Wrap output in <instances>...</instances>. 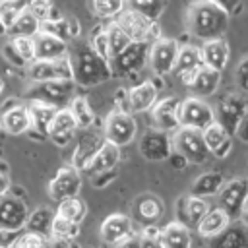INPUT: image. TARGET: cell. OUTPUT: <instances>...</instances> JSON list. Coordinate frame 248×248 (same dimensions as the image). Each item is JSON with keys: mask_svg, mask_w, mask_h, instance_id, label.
Masks as SVG:
<instances>
[{"mask_svg": "<svg viewBox=\"0 0 248 248\" xmlns=\"http://www.w3.org/2000/svg\"><path fill=\"white\" fill-rule=\"evenodd\" d=\"M2 56L16 68H27V64L35 60L33 37H10L8 43L2 46Z\"/></svg>", "mask_w": 248, "mask_h": 248, "instance_id": "obj_22", "label": "cell"}, {"mask_svg": "<svg viewBox=\"0 0 248 248\" xmlns=\"http://www.w3.org/2000/svg\"><path fill=\"white\" fill-rule=\"evenodd\" d=\"M178 122L180 126L194 128V130H203L209 124L215 122V108L203 101V97H188L180 101L178 107Z\"/></svg>", "mask_w": 248, "mask_h": 248, "instance_id": "obj_8", "label": "cell"}, {"mask_svg": "<svg viewBox=\"0 0 248 248\" xmlns=\"http://www.w3.org/2000/svg\"><path fill=\"white\" fill-rule=\"evenodd\" d=\"M79 223H74L66 217L54 215L52 227H50V244H72L79 236Z\"/></svg>", "mask_w": 248, "mask_h": 248, "instance_id": "obj_34", "label": "cell"}, {"mask_svg": "<svg viewBox=\"0 0 248 248\" xmlns=\"http://www.w3.org/2000/svg\"><path fill=\"white\" fill-rule=\"evenodd\" d=\"M225 184V176L219 170H209L200 174L194 182H192V192L196 196L202 198H209V196H217V192L221 190V186Z\"/></svg>", "mask_w": 248, "mask_h": 248, "instance_id": "obj_35", "label": "cell"}, {"mask_svg": "<svg viewBox=\"0 0 248 248\" xmlns=\"http://www.w3.org/2000/svg\"><path fill=\"white\" fill-rule=\"evenodd\" d=\"M190 244H192L190 227L178 219L167 223L159 232V246L163 248H186Z\"/></svg>", "mask_w": 248, "mask_h": 248, "instance_id": "obj_31", "label": "cell"}, {"mask_svg": "<svg viewBox=\"0 0 248 248\" xmlns=\"http://www.w3.org/2000/svg\"><path fill=\"white\" fill-rule=\"evenodd\" d=\"M120 147L110 143V141H105L97 153L91 157L89 165L85 167V172L91 176L95 172H101V170H108V169H116V165L120 163Z\"/></svg>", "mask_w": 248, "mask_h": 248, "instance_id": "obj_33", "label": "cell"}, {"mask_svg": "<svg viewBox=\"0 0 248 248\" xmlns=\"http://www.w3.org/2000/svg\"><path fill=\"white\" fill-rule=\"evenodd\" d=\"M126 8L143 14L149 19H159L167 8V0H124Z\"/></svg>", "mask_w": 248, "mask_h": 248, "instance_id": "obj_41", "label": "cell"}, {"mask_svg": "<svg viewBox=\"0 0 248 248\" xmlns=\"http://www.w3.org/2000/svg\"><path fill=\"white\" fill-rule=\"evenodd\" d=\"M231 217H229V213L225 211V209H221L219 205L217 207H209L207 211H205V215L196 223V232L202 236V238H213V236H217V234H221L229 225H231Z\"/></svg>", "mask_w": 248, "mask_h": 248, "instance_id": "obj_29", "label": "cell"}, {"mask_svg": "<svg viewBox=\"0 0 248 248\" xmlns=\"http://www.w3.org/2000/svg\"><path fill=\"white\" fill-rule=\"evenodd\" d=\"M8 33V27H6V23H4V19H2V16H0V37H4Z\"/></svg>", "mask_w": 248, "mask_h": 248, "instance_id": "obj_59", "label": "cell"}, {"mask_svg": "<svg viewBox=\"0 0 248 248\" xmlns=\"http://www.w3.org/2000/svg\"><path fill=\"white\" fill-rule=\"evenodd\" d=\"M209 209L207 198L196 196V194H188L176 200L174 211H176V219L182 221L188 227H196V223L205 215V211Z\"/></svg>", "mask_w": 248, "mask_h": 248, "instance_id": "obj_25", "label": "cell"}, {"mask_svg": "<svg viewBox=\"0 0 248 248\" xmlns=\"http://www.w3.org/2000/svg\"><path fill=\"white\" fill-rule=\"evenodd\" d=\"M27 108H29V116H31V128L27 134L35 136L39 140H45L48 134V126H50V122H52V118L60 107L46 103V101H41V99H29Z\"/></svg>", "mask_w": 248, "mask_h": 248, "instance_id": "obj_20", "label": "cell"}, {"mask_svg": "<svg viewBox=\"0 0 248 248\" xmlns=\"http://www.w3.org/2000/svg\"><path fill=\"white\" fill-rule=\"evenodd\" d=\"M91 8L101 19H116V16L126 8L124 0H91Z\"/></svg>", "mask_w": 248, "mask_h": 248, "instance_id": "obj_43", "label": "cell"}, {"mask_svg": "<svg viewBox=\"0 0 248 248\" xmlns=\"http://www.w3.org/2000/svg\"><path fill=\"white\" fill-rule=\"evenodd\" d=\"M234 136H236L240 141L248 143V112L242 116V120H240V124H238V128H236V132H234Z\"/></svg>", "mask_w": 248, "mask_h": 248, "instance_id": "obj_54", "label": "cell"}, {"mask_svg": "<svg viewBox=\"0 0 248 248\" xmlns=\"http://www.w3.org/2000/svg\"><path fill=\"white\" fill-rule=\"evenodd\" d=\"M163 202L155 194H141L132 203V221L141 227L155 225L157 219L163 215Z\"/></svg>", "mask_w": 248, "mask_h": 248, "instance_id": "obj_24", "label": "cell"}, {"mask_svg": "<svg viewBox=\"0 0 248 248\" xmlns=\"http://www.w3.org/2000/svg\"><path fill=\"white\" fill-rule=\"evenodd\" d=\"M0 132H2V126H0Z\"/></svg>", "mask_w": 248, "mask_h": 248, "instance_id": "obj_62", "label": "cell"}, {"mask_svg": "<svg viewBox=\"0 0 248 248\" xmlns=\"http://www.w3.org/2000/svg\"><path fill=\"white\" fill-rule=\"evenodd\" d=\"M68 27H70V37H72V41L81 35V25H79V21H78L74 16L68 17Z\"/></svg>", "mask_w": 248, "mask_h": 248, "instance_id": "obj_56", "label": "cell"}, {"mask_svg": "<svg viewBox=\"0 0 248 248\" xmlns=\"http://www.w3.org/2000/svg\"><path fill=\"white\" fill-rule=\"evenodd\" d=\"M39 27H41V21L33 16V14H29L27 10H23L10 25H8V37H17V35H21V37H33L37 31H39Z\"/></svg>", "mask_w": 248, "mask_h": 248, "instance_id": "obj_37", "label": "cell"}, {"mask_svg": "<svg viewBox=\"0 0 248 248\" xmlns=\"http://www.w3.org/2000/svg\"><path fill=\"white\" fill-rule=\"evenodd\" d=\"M27 215L29 207L21 198L12 196L10 192L0 198V229L21 231L25 227Z\"/></svg>", "mask_w": 248, "mask_h": 248, "instance_id": "obj_18", "label": "cell"}, {"mask_svg": "<svg viewBox=\"0 0 248 248\" xmlns=\"http://www.w3.org/2000/svg\"><path fill=\"white\" fill-rule=\"evenodd\" d=\"M178 107H180V99L178 97L169 95V97L157 99L155 105L151 107V118H153L155 128L172 134L180 126V122H178Z\"/></svg>", "mask_w": 248, "mask_h": 248, "instance_id": "obj_21", "label": "cell"}, {"mask_svg": "<svg viewBox=\"0 0 248 248\" xmlns=\"http://www.w3.org/2000/svg\"><path fill=\"white\" fill-rule=\"evenodd\" d=\"M101 58H105V60H110V46H108V37H107V29L105 27H101V25H97V27H93V31L89 33V43H87Z\"/></svg>", "mask_w": 248, "mask_h": 248, "instance_id": "obj_45", "label": "cell"}, {"mask_svg": "<svg viewBox=\"0 0 248 248\" xmlns=\"http://www.w3.org/2000/svg\"><path fill=\"white\" fill-rule=\"evenodd\" d=\"M0 126L10 136L27 134L31 128V116L27 105L17 101H6L0 110Z\"/></svg>", "mask_w": 248, "mask_h": 248, "instance_id": "obj_17", "label": "cell"}, {"mask_svg": "<svg viewBox=\"0 0 248 248\" xmlns=\"http://www.w3.org/2000/svg\"><path fill=\"white\" fill-rule=\"evenodd\" d=\"M114 101H116V108L128 110V89H118Z\"/></svg>", "mask_w": 248, "mask_h": 248, "instance_id": "obj_55", "label": "cell"}, {"mask_svg": "<svg viewBox=\"0 0 248 248\" xmlns=\"http://www.w3.org/2000/svg\"><path fill=\"white\" fill-rule=\"evenodd\" d=\"M202 136H203V141L209 149V155L217 157V159H225L229 157L231 149H232V136L217 122L209 124L207 128L202 130Z\"/></svg>", "mask_w": 248, "mask_h": 248, "instance_id": "obj_28", "label": "cell"}, {"mask_svg": "<svg viewBox=\"0 0 248 248\" xmlns=\"http://www.w3.org/2000/svg\"><path fill=\"white\" fill-rule=\"evenodd\" d=\"M138 149L147 161H167V157L172 151L170 132H165L159 128L147 130L145 134H141L138 141Z\"/></svg>", "mask_w": 248, "mask_h": 248, "instance_id": "obj_15", "label": "cell"}, {"mask_svg": "<svg viewBox=\"0 0 248 248\" xmlns=\"http://www.w3.org/2000/svg\"><path fill=\"white\" fill-rule=\"evenodd\" d=\"M149 45L145 41H130L118 54H114L108 62H110V70L112 76H132L138 74L149 58Z\"/></svg>", "mask_w": 248, "mask_h": 248, "instance_id": "obj_5", "label": "cell"}, {"mask_svg": "<svg viewBox=\"0 0 248 248\" xmlns=\"http://www.w3.org/2000/svg\"><path fill=\"white\" fill-rule=\"evenodd\" d=\"M33 45H35V58L39 60H46V58H60L70 54V46L68 41L46 33V31H37L33 35Z\"/></svg>", "mask_w": 248, "mask_h": 248, "instance_id": "obj_26", "label": "cell"}, {"mask_svg": "<svg viewBox=\"0 0 248 248\" xmlns=\"http://www.w3.org/2000/svg\"><path fill=\"white\" fill-rule=\"evenodd\" d=\"M103 134H105V140L118 145V147H124L128 145L136 134H138V122L136 118L132 116V112L128 110H122V108H114L107 114L105 122H103Z\"/></svg>", "mask_w": 248, "mask_h": 248, "instance_id": "obj_6", "label": "cell"}, {"mask_svg": "<svg viewBox=\"0 0 248 248\" xmlns=\"http://www.w3.org/2000/svg\"><path fill=\"white\" fill-rule=\"evenodd\" d=\"M27 10V0H0V16L6 27L23 12Z\"/></svg>", "mask_w": 248, "mask_h": 248, "instance_id": "obj_47", "label": "cell"}, {"mask_svg": "<svg viewBox=\"0 0 248 248\" xmlns=\"http://www.w3.org/2000/svg\"><path fill=\"white\" fill-rule=\"evenodd\" d=\"M219 85H221V72H217L205 64L196 72V76L188 83L190 91L196 97H209L219 89Z\"/></svg>", "mask_w": 248, "mask_h": 248, "instance_id": "obj_32", "label": "cell"}, {"mask_svg": "<svg viewBox=\"0 0 248 248\" xmlns=\"http://www.w3.org/2000/svg\"><path fill=\"white\" fill-rule=\"evenodd\" d=\"M76 134H78V122H76V118L72 116V112H70L68 107H60V108L56 110V114H54L50 126H48L46 138H48L54 145L66 147V145L76 138Z\"/></svg>", "mask_w": 248, "mask_h": 248, "instance_id": "obj_19", "label": "cell"}, {"mask_svg": "<svg viewBox=\"0 0 248 248\" xmlns=\"http://www.w3.org/2000/svg\"><path fill=\"white\" fill-rule=\"evenodd\" d=\"M161 229L155 225H145L141 232H138V246H159Z\"/></svg>", "mask_w": 248, "mask_h": 248, "instance_id": "obj_48", "label": "cell"}, {"mask_svg": "<svg viewBox=\"0 0 248 248\" xmlns=\"http://www.w3.org/2000/svg\"><path fill=\"white\" fill-rule=\"evenodd\" d=\"M172 149L178 151L180 155H184V159L192 165H203L209 161V149L203 141L202 130H194V128H186V126H178L172 134Z\"/></svg>", "mask_w": 248, "mask_h": 248, "instance_id": "obj_3", "label": "cell"}, {"mask_svg": "<svg viewBox=\"0 0 248 248\" xmlns=\"http://www.w3.org/2000/svg\"><path fill=\"white\" fill-rule=\"evenodd\" d=\"M27 12L33 14L41 23L48 19H60L62 12L50 0H27Z\"/></svg>", "mask_w": 248, "mask_h": 248, "instance_id": "obj_42", "label": "cell"}, {"mask_svg": "<svg viewBox=\"0 0 248 248\" xmlns=\"http://www.w3.org/2000/svg\"><path fill=\"white\" fill-rule=\"evenodd\" d=\"M116 23L124 29V33L132 39V41H145V43H153L157 37H161L159 33V25L155 19L145 17L143 14L124 8L118 16H116Z\"/></svg>", "mask_w": 248, "mask_h": 248, "instance_id": "obj_7", "label": "cell"}, {"mask_svg": "<svg viewBox=\"0 0 248 248\" xmlns=\"http://www.w3.org/2000/svg\"><path fill=\"white\" fill-rule=\"evenodd\" d=\"M203 66L202 60V50L200 46L194 45H182L178 46V54H176V62H174V74L180 78V81L184 85H188L192 81V78L196 76V72Z\"/></svg>", "mask_w": 248, "mask_h": 248, "instance_id": "obj_23", "label": "cell"}, {"mask_svg": "<svg viewBox=\"0 0 248 248\" xmlns=\"http://www.w3.org/2000/svg\"><path fill=\"white\" fill-rule=\"evenodd\" d=\"M211 2L217 4L219 8H223L229 16H236V14L242 12V4H240V0H211Z\"/></svg>", "mask_w": 248, "mask_h": 248, "instance_id": "obj_52", "label": "cell"}, {"mask_svg": "<svg viewBox=\"0 0 248 248\" xmlns=\"http://www.w3.org/2000/svg\"><path fill=\"white\" fill-rule=\"evenodd\" d=\"M178 43L169 37H157L149 45V58L147 64L155 76H167L174 70L176 54H178Z\"/></svg>", "mask_w": 248, "mask_h": 248, "instance_id": "obj_10", "label": "cell"}, {"mask_svg": "<svg viewBox=\"0 0 248 248\" xmlns=\"http://www.w3.org/2000/svg\"><path fill=\"white\" fill-rule=\"evenodd\" d=\"M114 180H116V170L114 169H108V170H101V172L91 174V182H93L95 188H107Z\"/></svg>", "mask_w": 248, "mask_h": 248, "instance_id": "obj_49", "label": "cell"}, {"mask_svg": "<svg viewBox=\"0 0 248 248\" xmlns=\"http://www.w3.org/2000/svg\"><path fill=\"white\" fill-rule=\"evenodd\" d=\"M234 76H236V83H238V87H240L242 91H248V56L242 58V60L238 62Z\"/></svg>", "mask_w": 248, "mask_h": 248, "instance_id": "obj_50", "label": "cell"}, {"mask_svg": "<svg viewBox=\"0 0 248 248\" xmlns=\"http://www.w3.org/2000/svg\"><path fill=\"white\" fill-rule=\"evenodd\" d=\"M54 215H56V211H52L50 207H37V209L29 211L23 229L25 231L39 232V234H45V236L50 238V227H52Z\"/></svg>", "mask_w": 248, "mask_h": 248, "instance_id": "obj_36", "label": "cell"}, {"mask_svg": "<svg viewBox=\"0 0 248 248\" xmlns=\"http://www.w3.org/2000/svg\"><path fill=\"white\" fill-rule=\"evenodd\" d=\"M246 112H248V103H246L244 97L227 95L215 107V122L221 124L234 138V132H236V128H238V124H240V120Z\"/></svg>", "mask_w": 248, "mask_h": 248, "instance_id": "obj_14", "label": "cell"}, {"mask_svg": "<svg viewBox=\"0 0 248 248\" xmlns=\"http://www.w3.org/2000/svg\"><path fill=\"white\" fill-rule=\"evenodd\" d=\"M105 134L103 128H95V126H87L81 128V132L78 134L76 140V147H74V155H72V165L79 170H85V167L89 165L91 157L97 153V149L105 143Z\"/></svg>", "mask_w": 248, "mask_h": 248, "instance_id": "obj_12", "label": "cell"}, {"mask_svg": "<svg viewBox=\"0 0 248 248\" xmlns=\"http://www.w3.org/2000/svg\"><path fill=\"white\" fill-rule=\"evenodd\" d=\"M159 99V89L153 81H141L128 89V112H145L151 110L155 101Z\"/></svg>", "mask_w": 248, "mask_h": 248, "instance_id": "obj_27", "label": "cell"}, {"mask_svg": "<svg viewBox=\"0 0 248 248\" xmlns=\"http://www.w3.org/2000/svg\"><path fill=\"white\" fill-rule=\"evenodd\" d=\"M27 78L31 81H54V79H74L72 76V60L70 54L60 58H46L27 64Z\"/></svg>", "mask_w": 248, "mask_h": 248, "instance_id": "obj_9", "label": "cell"}, {"mask_svg": "<svg viewBox=\"0 0 248 248\" xmlns=\"http://www.w3.org/2000/svg\"><path fill=\"white\" fill-rule=\"evenodd\" d=\"M105 29H107L108 46H110V54H112V56H114V54H118V52H120V50H122V48L132 41V39L124 33V29L116 23V19H112ZM112 56H110V58H112Z\"/></svg>", "mask_w": 248, "mask_h": 248, "instance_id": "obj_44", "label": "cell"}, {"mask_svg": "<svg viewBox=\"0 0 248 248\" xmlns=\"http://www.w3.org/2000/svg\"><path fill=\"white\" fill-rule=\"evenodd\" d=\"M10 188H12V182H10L8 172H0V198H2L4 194H8Z\"/></svg>", "mask_w": 248, "mask_h": 248, "instance_id": "obj_57", "label": "cell"}, {"mask_svg": "<svg viewBox=\"0 0 248 248\" xmlns=\"http://www.w3.org/2000/svg\"><path fill=\"white\" fill-rule=\"evenodd\" d=\"M167 161H169V163H170V167H172V169H176V170H182V169L188 165V161L184 159V155H180V153H178V151H174V149L170 151V155L167 157Z\"/></svg>", "mask_w": 248, "mask_h": 248, "instance_id": "obj_53", "label": "cell"}, {"mask_svg": "<svg viewBox=\"0 0 248 248\" xmlns=\"http://www.w3.org/2000/svg\"><path fill=\"white\" fill-rule=\"evenodd\" d=\"M229 17L231 16L211 0H196L188 8L186 25L190 35H194L196 39L209 41L225 35L229 27Z\"/></svg>", "mask_w": 248, "mask_h": 248, "instance_id": "obj_1", "label": "cell"}, {"mask_svg": "<svg viewBox=\"0 0 248 248\" xmlns=\"http://www.w3.org/2000/svg\"><path fill=\"white\" fill-rule=\"evenodd\" d=\"M21 231H12V229H0V248H14L17 236Z\"/></svg>", "mask_w": 248, "mask_h": 248, "instance_id": "obj_51", "label": "cell"}, {"mask_svg": "<svg viewBox=\"0 0 248 248\" xmlns=\"http://www.w3.org/2000/svg\"><path fill=\"white\" fill-rule=\"evenodd\" d=\"M4 89H6V81H4V78L0 76V95L4 93Z\"/></svg>", "mask_w": 248, "mask_h": 248, "instance_id": "obj_61", "label": "cell"}, {"mask_svg": "<svg viewBox=\"0 0 248 248\" xmlns=\"http://www.w3.org/2000/svg\"><path fill=\"white\" fill-rule=\"evenodd\" d=\"M81 190V170L76 169L72 163L58 169L54 178L48 182V196L54 202H60L70 196H78Z\"/></svg>", "mask_w": 248, "mask_h": 248, "instance_id": "obj_16", "label": "cell"}, {"mask_svg": "<svg viewBox=\"0 0 248 248\" xmlns=\"http://www.w3.org/2000/svg\"><path fill=\"white\" fill-rule=\"evenodd\" d=\"M74 97V79H54V81H33L29 87V99H41L56 107H68Z\"/></svg>", "mask_w": 248, "mask_h": 248, "instance_id": "obj_11", "label": "cell"}, {"mask_svg": "<svg viewBox=\"0 0 248 248\" xmlns=\"http://www.w3.org/2000/svg\"><path fill=\"white\" fill-rule=\"evenodd\" d=\"M209 242L213 246H221V248H240V246H246L248 244V238H246V234H244L242 229L229 225L221 234L209 238Z\"/></svg>", "mask_w": 248, "mask_h": 248, "instance_id": "obj_40", "label": "cell"}, {"mask_svg": "<svg viewBox=\"0 0 248 248\" xmlns=\"http://www.w3.org/2000/svg\"><path fill=\"white\" fill-rule=\"evenodd\" d=\"M48 244H50V238L48 236L21 229V232H19L14 248H41V246H48Z\"/></svg>", "mask_w": 248, "mask_h": 248, "instance_id": "obj_46", "label": "cell"}, {"mask_svg": "<svg viewBox=\"0 0 248 248\" xmlns=\"http://www.w3.org/2000/svg\"><path fill=\"white\" fill-rule=\"evenodd\" d=\"M8 170H10V167H8V163L0 159V172H8Z\"/></svg>", "mask_w": 248, "mask_h": 248, "instance_id": "obj_60", "label": "cell"}, {"mask_svg": "<svg viewBox=\"0 0 248 248\" xmlns=\"http://www.w3.org/2000/svg\"><path fill=\"white\" fill-rule=\"evenodd\" d=\"M238 219H242V223L248 227V200H246V203H244V207H242V211H240V217Z\"/></svg>", "mask_w": 248, "mask_h": 248, "instance_id": "obj_58", "label": "cell"}, {"mask_svg": "<svg viewBox=\"0 0 248 248\" xmlns=\"http://www.w3.org/2000/svg\"><path fill=\"white\" fill-rule=\"evenodd\" d=\"M248 200V178H232L217 192V205L229 213L231 219H238Z\"/></svg>", "mask_w": 248, "mask_h": 248, "instance_id": "obj_13", "label": "cell"}, {"mask_svg": "<svg viewBox=\"0 0 248 248\" xmlns=\"http://www.w3.org/2000/svg\"><path fill=\"white\" fill-rule=\"evenodd\" d=\"M200 50H202V60H203L205 66H209V68H213L217 72H223L227 68L231 50H229V45H227V41L223 37L203 41Z\"/></svg>", "mask_w": 248, "mask_h": 248, "instance_id": "obj_30", "label": "cell"}, {"mask_svg": "<svg viewBox=\"0 0 248 248\" xmlns=\"http://www.w3.org/2000/svg\"><path fill=\"white\" fill-rule=\"evenodd\" d=\"M56 215L66 217V219H70V221L81 225V221H83L85 215H87V205L79 200V196H70V198H64V200L58 202V205H56Z\"/></svg>", "mask_w": 248, "mask_h": 248, "instance_id": "obj_39", "label": "cell"}, {"mask_svg": "<svg viewBox=\"0 0 248 248\" xmlns=\"http://www.w3.org/2000/svg\"><path fill=\"white\" fill-rule=\"evenodd\" d=\"M99 236L105 244L110 246H126L138 244L136 236V223L126 213H110L103 219L99 227Z\"/></svg>", "mask_w": 248, "mask_h": 248, "instance_id": "obj_4", "label": "cell"}, {"mask_svg": "<svg viewBox=\"0 0 248 248\" xmlns=\"http://www.w3.org/2000/svg\"><path fill=\"white\" fill-rule=\"evenodd\" d=\"M74 83L81 87H95L112 78L110 62L101 58L89 45H81L70 56Z\"/></svg>", "mask_w": 248, "mask_h": 248, "instance_id": "obj_2", "label": "cell"}, {"mask_svg": "<svg viewBox=\"0 0 248 248\" xmlns=\"http://www.w3.org/2000/svg\"><path fill=\"white\" fill-rule=\"evenodd\" d=\"M68 108L72 112V116L76 118L78 122V128H87V126H93L95 124V112L89 105V101L81 95H74L68 103Z\"/></svg>", "mask_w": 248, "mask_h": 248, "instance_id": "obj_38", "label": "cell"}]
</instances>
